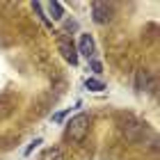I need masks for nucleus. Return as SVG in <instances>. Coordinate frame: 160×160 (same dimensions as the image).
Instances as JSON below:
<instances>
[{"label":"nucleus","mask_w":160,"mask_h":160,"mask_svg":"<svg viewBox=\"0 0 160 160\" xmlns=\"http://www.w3.org/2000/svg\"><path fill=\"white\" fill-rule=\"evenodd\" d=\"M89 126H92L89 114L87 112H78L76 117H71V121L67 123V140L73 142V144L85 142L87 133H89Z\"/></svg>","instance_id":"1"},{"label":"nucleus","mask_w":160,"mask_h":160,"mask_svg":"<svg viewBox=\"0 0 160 160\" xmlns=\"http://www.w3.org/2000/svg\"><path fill=\"white\" fill-rule=\"evenodd\" d=\"M39 160H64V153H62L60 147H50V149H46V151L41 153Z\"/></svg>","instance_id":"8"},{"label":"nucleus","mask_w":160,"mask_h":160,"mask_svg":"<svg viewBox=\"0 0 160 160\" xmlns=\"http://www.w3.org/2000/svg\"><path fill=\"white\" fill-rule=\"evenodd\" d=\"M14 112V98L9 94H0V121L7 119Z\"/></svg>","instance_id":"7"},{"label":"nucleus","mask_w":160,"mask_h":160,"mask_svg":"<svg viewBox=\"0 0 160 160\" xmlns=\"http://www.w3.org/2000/svg\"><path fill=\"white\" fill-rule=\"evenodd\" d=\"M123 133H126V140L128 142L140 144V142H144L151 135V128H149L147 121H133V123H128V126L123 128Z\"/></svg>","instance_id":"2"},{"label":"nucleus","mask_w":160,"mask_h":160,"mask_svg":"<svg viewBox=\"0 0 160 160\" xmlns=\"http://www.w3.org/2000/svg\"><path fill=\"white\" fill-rule=\"evenodd\" d=\"M85 87H87V89H92V92H103L105 89V85L101 82V80H96V78H87L85 80Z\"/></svg>","instance_id":"10"},{"label":"nucleus","mask_w":160,"mask_h":160,"mask_svg":"<svg viewBox=\"0 0 160 160\" xmlns=\"http://www.w3.org/2000/svg\"><path fill=\"white\" fill-rule=\"evenodd\" d=\"M92 16H94V23H98V25L110 23L112 21V5L101 2V0L92 2Z\"/></svg>","instance_id":"4"},{"label":"nucleus","mask_w":160,"mask_h":160,"mask_svg":"<svg viewBox=\"0 0 160 160\" xmlns=\"http://www.w3.org/2000/svg\"><path fill=\"white\" fill-rule=\"evenodd\" d=\"M78 55H85L87 60H94V53H96V46H94L92 34H80V43H78Z\"/></svg>","instance_id":"6"},{"label":"nucleus","mask_w":160,"mask_h":160,"mask_svg":"<svg viewBox=\"0 0 160 160\" xmlns=\"http://www.w3.org/2000/svg\"><path fill=\"white\" fill-rule=\"evenodd\" d=\"M135 87H137V92H149V94H153L156 92V76L151 73L149 69H142V71H137V76H135Z\"/></svg>","instance_id":"5"},{"label":"nucleus","mask_w":160,"mask_h":160,"mask_svg":"<svg viewBox=\"0 0 160 160\" xmlns=\"http://www.w3.org/2000/svg\"><path fill=\"white\" fill-rule=\"evenodd\" d=\"M39 144H41V137H37V140H34V142H30V147L25 149V156H28V153H32V149H37Z\"/></svg>","instance_id":"11"},{"label":"nucleus","mask_w":160,"mask_h":160,"mask_svg":"<svg viewBox=\"0 0 160 160\" xmlns=\"http://www.w3.org/2000/svg\"><path fill=\"white\" fill-rule=\"evenodd\" d=\"M57 50L62 53V57L67 60L71 67H76L78 64V50H76V46H73V41H71L69 37H57Z\"/></svg>","instance_id":"3"},{"label":"nucleus","mask_w":160,"mask_h":160,"mask_svg":"<svg viewBox=\"0 0 160 160\" xmlns=\"http://www.w3.org/2000/svg\"><path fill=\"white\" fill-rule=\"evenodd\" d=\"M46 9L50 12V16H53L55 21H60V18L64 16V9H62V5H60V2H48V5H46Z\"/></svg>","instance_id":"9"},{"label":"nucleus","mask_w":160,"mask_h":160,"mask_svg":"<svg viewBox=\"0 0 160 160\" xmlns=\"http://www.w3.org/2000/svg\"><path fill=\"white\" fill-rule=\"evenodd\" d=\"M92 69H94V73H101V62L98 60H92Z\"/></svg>","instance_id":"12"}]
</instances>
